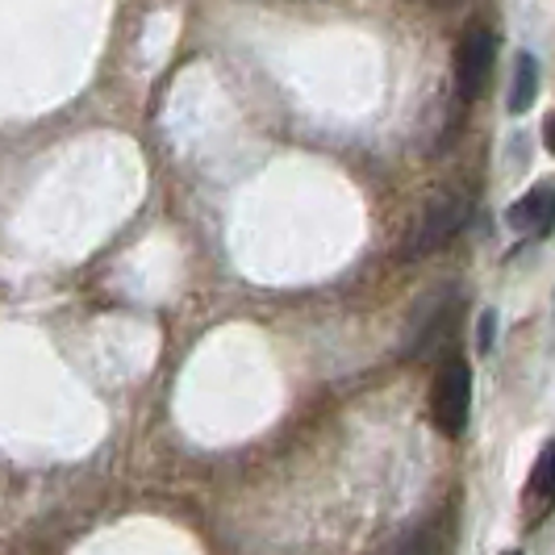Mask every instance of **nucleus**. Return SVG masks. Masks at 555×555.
<instances>
[{
	"label": "nucleus",
	"mask_w": 555,
	"mask_h": 555,
	"mask_svg": "<svg viewBox=\"0 0 555 555\" xmlns=\"http://www.w3.org/2000/svg\"><path fill=\"white\" fill-rule=\"evenodd\" d=\"M430 414H435V426L443 430L447 439H460L468 430V417H473V367L464 360H451L439 367L435 389H430Z\"/></svg>",
	"instance_id": "f257e3e1"
},
{
	"label": "nucleus",
	"mask_w": 555,
	"mask_h": 555,
	"mask_svg": "<svg viewBox=\"0 0 555 555\" xmlns=\"http://www.w3.org/2000/svg\"><path fill=\"white\" fill-rule=\"evenodd\" d=\"M468 222V201L455 193H439L426 201V209H422V218L417 225L410 230V238H405V247H401V259H422V255H430V250H439L443 243H451L460 230Z\"/></svg>",
	"instance_id": "f03ea898"
},
{
	"label": "nucleus",
	"mask_w": 555,
	"mask_h": 555,
	"mask_svg": "<svg viewBox=\"0 0 555 555\" xmlns=\"http://www.w3.org/2000/svg\"><path fill=\"white\" fill-rule=\"evenodd\" d=\"M493 59H498V34L485 26L464 29V38L455 47V92L464 105L480 96V88L493 72Z\"/></svg>",
	"instance_id": "7ed1b4c3"
},
{
	"label": "nucleus",
	"mask_w": 555,
	"mask_h": 555,
	"mask_svg": "<svg viewBox=\"0 0 555 555\" xmlns=\"http://www.w3.org/2000/svg\"><path fill=\"white\" fill-rule=\"evenodd\" d=\"M505 225L514 230V234H547L555 225V189L552 184H539V189H530L522 201H514L509 209H505Z\"/></svg>",
	"instance_id": "20e7f679"
},
{
	"label": "nucleus",
	"mask_w": 555,
	"mask_h": 555,
	"mask_svg": "<svg viewBox=\"0 0 555 555\" xmlns=\"http://www.w3.org/2000/svg\"><path fill=\"white\" fill-rule=\"evenodd\" d=\"M534 96H539V59L530 55V51H518V59H514V80H509V101H505V109L527 113L530 105H534Z\"/></svg>",
	"instance_id": "39448f33"
},
{
	"label": "nucleus",
	"mask_w": 555,
	"mask_h": 555,
	"mask_svg": "<svg viewBox=\"0 0 555 555\" xmlns=\"http://www.w3.org/2000/svg\"><path fill=\"white\" fill-rule=\"evenodd\" d=\"M530 489H534V498L543 501V505H555V443L543 451V460H539V468H534Z\"/></svg>",
	"instance_id": "423d86ee"
},
{
	"label": "nucleus",
	"mask_w": 555,
	"mask_h": 555,
	"mask_svg": "<svg viewBox=\"0 0 555 555\" xmlns=\"http://www.w3.org/2000/svg\"><path fill=\"white\" fill-rule=\"evenodd\" d=\"M380 555H430V534H426V530H410V534H401L397 543H389Z\"/></svg>",
	"instance_id": "0eeeda50"
},
{
	"label": "nucleus",
	"mask_w": 555,
	"mask_h": 555,
	"mask_svg": "<svg viewBox=\"0 0 555 555\" xmlns=\"http://www.w3.org/2000/svg\"><path fill=\"white\" fill-rule=\"evenodd\" d=\"M493 331H498V313L485 309V313H480V326H476V347H480V351L493 347Z\"/></svg>",
	"instance_id": "6e6552de"
},
{
	"label": "nucleus",
	"mask_w": 555,
	"mask_h": 555,
	"mask_svg": "<svg viewBox=\"0 0 555 555\" xmlns=\"http://www.w3.org/2000/svg\"><path fill=\"white\" fill-rule=\"evenodd\" d=\"M543 142H547V151L555 155V113L547 117V126H543Z\"/></svg>",
	"instance_id": "1a4fd4ad"
},
{
	"label": "nucleus",
	"mask_w": 555,
	"mask_h": 555,
	"mask_svg": "<svg viewBox=\"0 0 555 555\" xmlns=\"http://www.w3.org/2000/svg\"><path fill=\"white\" fill-rule=\"evenodd\" d=\"M505 555H518V552H505Z\"/></svg>",
	"instance_id": "9d476101"
}]
</instances>
